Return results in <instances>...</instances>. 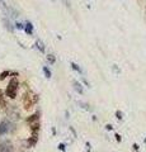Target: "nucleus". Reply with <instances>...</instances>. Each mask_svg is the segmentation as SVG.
Listing matches in <instances>:
<instances>
[{"instance_id":"nucleus-1","label":"nucleus","mask_w":146,"mask_h":152,"mask_svg":"<svg viewBox=\"0 0 146 152\" xmlns=\"http://www.w3.org/2000/svg\"><path fill=\"white\" fill-rule=\"evenodd\" d=\"M37 102H38V96H37L34 93L28 91V93L24 94V98H23V105H24L26 110H29Z\"/></svg>"},{"instance_id":"nucleus-2","label":"nucleus","mask_w":146,"mask_h":152,"mask_svg":"<svg viewBox=\"0 0 146 152\" xmlns=\"http://www.w3.org/2000/svg\"><path fill=\"white\" fill-rule=\"evenodd\" d=\"M18 88H19V83H18L17 77H13L10 81H9L7 90H5V94L7 96H9L10 99H14L17 96V91H18Z\"/></svg>"},{"instance_id":"nucleus-3","label":"nucleus","mask_w":146,"mask_h":152,"mask_svg":"<svg viewBox=\"0 0 146 152\" xmlns=\"http://www.w3.org/2000/svg\"><path fill=\"white\" fill-rule=\"evenodd\" d=\"M27 123L29 124L32 133H38V129H40V117H38V114H34V115L29 117L27 119Z\"/></svg>"},{"instance_id":"nucleus-4","label":"nucleus","mask_w":146,"mask_h":152,"mask_svg":"<svg viewBox=\"0 0 146 152\" xmlns=\"http://www.w3.org/2000/svg\"><path fill=\"white\" fill-rule=\"evenodd\" d=\"M12 151H13V147L8 141L3 142V143L0 145V152H12Z\"/></svg>"},{"instance_id":"nucleus-5","label":"nucleus","mask_w":146,"mask_h":152,"mask_svg":"<svg viewBox=\"0 0 146 152\" xmlns=\"http://www.w3.org/2000/svg\"><path fill=\"white\" fill-rule=\"evenodd\" d=\"M24 31L27 32V34H32V32H33V26H32L31 22H27V23H26Z\"/></svg>"},{"instance_id":"nucleus-6","label":"nucleus","mask_w":146,"mask_h":152,"mask_svg":"<svg viewBox=\"0 0 146 152\" xmlns=\"http://www.w3.org/2000/svg\"><path fill=\"white\" fill-rule=\"evenodd\" d=\"M8 122H3L1 124H0V136L1 134H4V133H7V131H8Z\"/></svg>"},{"instance_id":"nucleus-7","label":"nucleus","mask_w":146,"mask_h":152,"mask_svg":"<svg viewBox=\"0 0 146 152\" xmlns=\"http://www.w3.org/2000/svg\"><path fill=\"white\" fill-rule=\"evenodd\" d=\"M36 46L38 47V50H40L41 52H45V45L42 43V41H40V39L37 41V42H36Z\"/></svg>"},{"instance_id":"nucleus-8","label":"nucleus","mask_w":146,"mask_h":152,"mask_svg":"<svg viewBox=\"0 0 146 152\" xmlns=\"http://www.w3.org/2000/svg\"><path fill=\"white\" fill-rule=\"evenodd\" d=\"M4 105H5V102H4V94H3L1 90H0V108L4 107Z\"/></svg>"},{"instance_id":"nucleus-9","label":"nucleus","mask_w":146,"mask_h":152,"mask_svg":"<svg viewBox=\"0 0 146 152\" xmlns=\"http://www.w3.org/2000/svg\"><path fill=\"white\" fill-rule=\"evenodd\" d=\"M9 74H10L9 71H4V72H1V74H0V80H4Z\"/></svg>"},{"instance_id":"nucleus-10","label":"nucleus","mask_w":146,"mask_h":152,"mask_svg":"<svg viewBox=\"0 0 146 152\" xmlns=\"http://www.w3.org/2000/svg\"><path fill=\"white\" fill-rule=\"evenodd\" d=\"M47 60H48V62H50V64H54V62H55V57H54V55H48V56H47Z\"/></svg>"},{"instance_id":"nucleus-11","label":"nucleus","mask_w":146,"mask_h":152,"mask_svg":"<svg viewBox=\"0 0 146 152\" xmlns=\"http://www.w3.org/2000/svg\"><path fill=\"white\" fill-rule=\"evenodd\" d=\"M4 23H5V27L8 28L9 31H13V29H12V27H10V24H9V22H8V20H5V19H4Z\"/></svg>"},{"instance_id":"nucleus-12","label":"nucleus","mask_w":146,"mask_h":152,"mask_svg":"<svg viewBox=\"0 0 146 152\" xmlns=\"http://www.w3.org/2000/svg\"><path fill=\"white\" fill-rule=\"evenodd\" d=\"M43 71H45V74H46V75H47V77H50V76H51V72H50V71H48V70H47V69H46V67H45V69H43Z\"/></svg>"},{"instance_id":"nucleus-13","label":"nucleus","mask_w":146,"mask_h":152,"mask_svg":"<svg viewBox=\"0 0 146 152\" xmlns=\"http://www.w3.org/2000/svg\"><path fill=\"white\" fill-rule=\"evenodd\" d=\"M15 26H17V28H18V29H23V28H24V26H22L21 23H17Z\"/></svg>"},{"instance_id":"nucleus-14","label":"nucleus","mask_w":146,"mask_h":152,"mask_svg":"<svg viewBox=\"0 0 146 152\" xmlns=\"http://www.w3.org/2000/svg\"><path fill=\"white\" fill-rule=\"evenodd\" d=\"M71 66H73V67H74L75 70H78V71H80V69H79V67H78V66H76V65H75V64H71Z\"/></svg>"}]
</instances>
